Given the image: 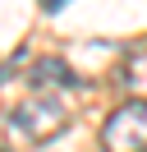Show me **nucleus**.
<instances>
[{"label": "nucleus", "mask_w": 147, "mask_h": 152, "mask_svg": "<svg viewBox=\"0 0 147 152\" xmlns=\"http://www.w3.org/2000/svg\"><path fill=\"white\" fill-rule=\"evenodd\" d=\"M28 88L32 92H55V97H69L83 88V78L74 74L64 60H37L32 69H28Z\"/></svg>", "instance_id": "obj_4"}, {"label": "nucleus", "mask_w": 147, "mask_h": 152, "mask_svg": "<svg viewBox=\"0 0 147 152\" xmlns=\"http://www.w3.org/2000/svg\"><path fill=\"white\" fill-rule=\"evenodd\" d=\"M41 5H46V10H55V5H64V0H41Z\"/></svg>", "instance_id": "obj_5"}, {"label": "nucleus", "mask_w": 147, "mask_h": 152, "mask_svg": "<svg viewBox=\"0 0 147 152\" xmlns=\"http://www.w3.org/2000/svg\"><path fill=\"white\" fill-rule=\"evenodd\" d=\"M115 88L129 97V102H147V42H133V46L119 56Z\"/></svg>", "instance_id": "obj_3"}, {"label": "nucleus", "mask_w": 147, "mask_h": 152, "mask_svg": "<svg viewBox=\"0 0 147 152\" xmlns=\"http://www.w3.org/2000/svg\"><path fill=\"white\" fill-rule=\"evenodd\" d=\"M101 152H147V102H124L106 115Z\"/></svg>", "instance_id": "obj_2"}, {"label": "nucleus", "mask_w": 147, "mask_h": 152, "mask_svg": "<svg viewBox=\"0 0 147 152\" xmlns=\"http://www.w3.org/2000/svg\"><path fill=\"white\" fill-rule=\"evenodd\" d=\"M0 152H5V148H0Z\"/></svg>", "instance_id": "obj_6"}, {"label": "nucleus", "mask_w": 147, "mask_h": 152, "mask_svg": "<svg viewBox=\"0 0 147 152\" xmlns=\"http://www.w3.org/2000/svg\"><path fill=\"white\" fill-rule=\"evenodd\" d=\"M69 102L55 92H28L23 102L9 111V129H14V138L32 143V148H41V143L60 138L64 129H69Z\"/></svg>", "instance_id": "obj_1"}]
</instances>
